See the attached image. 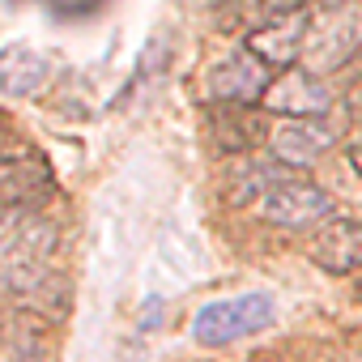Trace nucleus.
<instances>
[{
    "instance_id": "obj_15",
    "label": "nucleus",
    "mask_w": 362,
    "mask_h": 362,
    "mask_svg": "<svg viewBox=\"0 0 362 362\" xmlns=\"http://www.w3.org/2000/svg\"><path fill=\"white\" fill-rule=\"evenodd\" d=\"M320 5H324V9H345L349 0H320Z\"/></svg>"
},
{
    "instance_id": "obj_13",
    "label": "nucleus",
    "mask_w": 362,
    "mask_h": 362,
    "mask_svg": "<svg viewBox=\"0 0 362 362\" xmlns=\"http://www.w3.org/2000/svg\"><path fill=\"white\" fill-rule=\"evenodd\" d=\"M294 9H307V0H264V18H273V13H294Z\"/></svg>"
},
{
    "instance_id": "obj_8",
    "label": "nucleus",
    "mask_w": 362,
    "mask_h": 362,
    "mask_svg": "<svg viewBox=\"0 0 362 362\" xmlns=\"http://www.w3.org/2000/svg\"><path fill=\"white\" fill-rule=\"evenodd\" d=\"M328 107H332V90L311 69H286V73H277L273 86L260 98V111H273L281 119H290V115H328Z\"/></svg>"
},
{
    "instance_id": "obj_5",
    "label": "nucleus",
    "mask_w": 362,
    "mask_h": 362,
    "mask_svg": "<svg viewBox=\"0 0 362 362\" xmlns=\"http://www.w3.org/2000/svg\"><path fill=\"white\" fill-rule=\"evenodd\" d=\"M337 136H341V124L328 119V115H290V119H281V124L269 128V141L264 145H269V153L281 166L303 170L320 153H328L337 145Z\"/></svg>"
},
{
    "instance_id": "obj_4",
    "label": "nucleus",
    "mask_w": 362,
    "mask_h": 362,
    "mask_svg": "<svg viewBox=\"0 0 362 362\" xmlns=\"http://www.w3.org/2000/svg\"><path fill=\"white\" fill-rule=\"evenodd\" d=\"M273 69L252 56L247 47H235L230 56H222L218 64H209L205 73V98L209 103H243V107H260L264 90L273 86Z\"/></svg>"
},
{
    "instance_id": "obj_14",
    "label": "nucleus",
    "mask_w": 362,
    "mask_h": 362,
    "mask_svg": "<svg viewBox=\"0 0 362 362\" xmlns=\"http://www.w3.org/2000/svg\"><path fill=\"white\" fill-rule=\"evenodd\" d=\"M349 166L362 175V141H354V145H349Z\"/></svg>"
},
{
    "instance_id": "obj_10",
    "label": "nucleus",
    "mask_w": 362,
    "mask_h": 362,
    "mask_svg": "<svg viewBox=\"0 0 362 362\" xmlns=\"http://www.w3.org/2000/svg\"><path fill=\"white\" fill-rule=\"evenodd\" d=\"M52 192V170L43 158L13 153L0 158V209H30Z\"/></svg>"
},
{
    "instance_id": "obj_12",
    "label": "nucleus",
    "mask_w": 362,
    "mask_h": 362,
    "mask_svg": "<svg viewBox=\"0 0 362 362\" xmlns=\"http://www.w3.org/2000/svg\"><path fill=\"white\" fill-rule=\"evenodd\" d=\"M286 175H294V170L281 166L277 158H269V162H247V166L235 175V201H256L260 192H269L277 179H286Z\"/></svg>"
},
{
    "instance_id": "obj_7",
    "label": "nucleus",
    "mask_w": 362,
    "mask_h": 362,
    "mask_svg": "<svg viewBox=\"0 0 362 362\" xmlns=\"http://www.w3.org/2000/svg\"><path fill=\"white\" fill-rule=\"evenodd\" d=\"M307 260L332 277H345V273H358L362 269V222L354 218H328L320 222L307 243H303Z\"/></svg>"
},
{
    "instance_id": "obj_9",
    "label": "nucleus",
    "mask_w": 362,
    "mask_h": 362,
    "mask_svg": "<svg viewBox=\"0 0 362 362\" xmlns=\"http://www.w3.org/2000/svg\"><path fill=\"white\" fill-rule=\"evenodd\" d=\"M209 136L226 153H247V149H256V145L269 141V124H264V111L260 107L214 103L209 107Z\"/></svg>"
},
{
    "instance_id": "obj_2",
    "label": "nucleus",
    "mask_w": 362,
    "mask_h": 362,
    "mask_svg": "<svg viewBox=\"0 0 362 362\" xmlns=\"http://www.w3.org/2000/svg\"><path fill=\"white\" fill-rule=\"evenodd\" d=\"M273 315H277V307H273V294H264V290L214 298L192 315V341L209 345V349H222V345H235V341H247V337L264 332L273 324Z\"/></svg>"
},
{
    "instance_id": "obj_11",
    "label": "nucleus",
    "mask_w": 362,
    "mask_h": 362,
    "mask_svg": "<svg viewBox=\"0 0 362 362\" xmlns=\"http://www.w3.org/2000/svg\"><path fill=\"white\" fill-rule=\"evenodd\" d=\"M52 77V60L39 47L26 43H9L0 47V90L9 98H35Z\"/></svg>"
},
{
    "instance_id": "obj_6",
    "label": "nucleus",
    "mask_w": 362,
    "mask_h": 362,
    "mask_svg": "<svg viewBox=\"0 0 362 362\" xmlns=\"http://www.w3.org/2000/svg\"><path fill=\"white\" fill-rule=\"evenodd\" d=\"M307 39H311V13L307 9H294V13H273V18L256 22L247 30V43L243 47L252 56H260L273 73H286L307 52Z\"/></svg>"
},
{
    "instance_id": "obj_1",
    "label": "nucleus",
    "mask_w": 362,
    "mask_h": 362,
    "mask_svg": "<svg viewBox=\"0 0 362 362\" xmlns=\"http://www.w3.org/2000/svg\"><path fill=\"white\" fill-rule=\"evenodd\" d=\"M60 247V226L30 209L0 214V281L18 294H39L52 286V260Z\"/></svg>"
},
{
    "instance_id": "obj_3",
    "label": "nucleus",
    "mask_w": 362,
    "mask_h": 362,
    "mask_svg": "<svg viewBox=\"0 0 362 362\" xmlns=\"http://www.w3.org/2000/svg\"><path fill=\"white\" fill-rule=\"evenodd\" d=\"M256 218L277 226V230H315L320 222L332 218V197L311 184V179H298V175H286L269 192H260L256 201Z\"/></svg>"
}]
</instances>
